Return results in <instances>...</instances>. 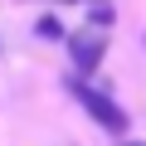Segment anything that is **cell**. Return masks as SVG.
Instances as JSON below:
<instances>
[{
    "label": "cell",
    "mask_w": 146,
    "mask_h": 146,
    "mask_svg": "<svg viewBox=\"0 0 146 146\" xmlns=\"http://www.w3.org/2000/svg\"><path fill=\"white\" fill-rule=\"evenodd\" d=\"M68 88H73V98L83 102V112H88L102 131H112V136L127 131V112H122V102H117L112 93H102V88H93V83H83V78H73Z\"/></svg>",
    "instance_id": "1"
},
{
    "label": "cell",
    "mask_w": 146,
    "mask_h": 146,
    "mask_svg": "<svg viewBox=\"0 0 146 146\" xmlns=\"http://www.w3.org/2000/svg\"><path fill=\"white\" fill-rule=\"evenodd\" d=\"M68 54H73L78 78H88V73H98V63H102V54H107V34H102V29H78V34H68Z\"/></svg>",
    "instance_id": "2"
},
{
    "label": "cell",
    "mask_w": 146,
    "mask_h": 146,
    "mask_svg": "<svg viewBox=\"0 0 146 146\" xmlns=\"http://www.w3.org/2000/svg\"><path fill=\"white\" fill-rule=\"evenodd\" d=\"M88 20H93V29H107L112 25V5H107V0H93V5H88Z\"/></svg>",
    "instance_id": "3"
},
{
    "label": "cell",
    "mask_w": 146,
    "mask_h": 146,
    "mask_svg": "<svg viewBox=\"0 0 146 146\" xmlns=\"http://www.w3.org/2000/svg\"><path fill=\"white\" fill-rule=\"evenodd\" d=\"M39 34H44V39H63V25H58V15H39Z\"/></svg>",
    "instance_id": "4"
},
{
    "label": "cell",
    "mask_w": 146,
    "mask_h": 146,
    "mask_svg": "<svg viewBox=\"0 0 146 146\" xmlns=\"http://www.w3.org/2000/svg\"><path fill=\"white\" fill-rule=\"evenodd\" d=\"M117 146H146V141H117Z\"/></svg>",
    "instance_id": "5"
}]
</instances>
